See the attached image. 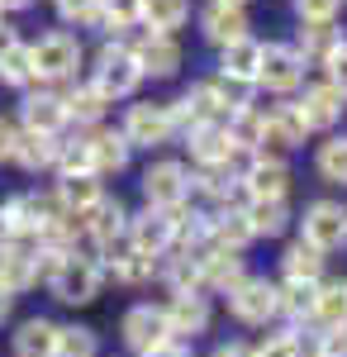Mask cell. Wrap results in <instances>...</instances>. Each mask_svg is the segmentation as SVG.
I'll return each mask as SVG.
<instances>
[{
	"label": "cell",
	"instance_id": "obj_1",
	"mask_svg": "<svg viewBox=\"0 0 347 357\" xmlns=\"http://www.w3.org/2000/svg\"><path fill=\"white\" fill-rule=\"evenodd\" d=\"M91 86L105 96L109 105L114 100H129L138 86H143V72H138V62H134V48L129 43H105L100 53H95V67H91Z\"/></svg>",
	"mask_w": 347,
	"mask_h": 357
},
{
	"label": "cell",
	"instance_id": "obj_2",
	"mask_svg": "<svg viewBox=\"0 0 347 357\" xmlns=\"http://www.w3.org/2000/svg\"><path fill=\"white\" fill-rule=\"evenodd\" d=\"M100 281H105V272H100L95 257L67 252L53 272H48V291H53L62 305H91L95 296H100Z\"/></svg>",
	"mask_w": 347,
	"mask_h": 357
},
{
	"label": "cell",
	"instance_id": "obj_3",
	"mask_svg": "<svg viewBox=\"0 0 347 357\" xmlns=\"http://www.w3.org/2000/svg\"><path fill=\"white\" fill-rule=\"evenodd\" d=\"M29 62H33V82H72L81 67V43L72 33H48L29 43Z\"/></svg>",
	"mask_w": 347,
	"mask_h": 357
},
{
	"label": "cell",
	"instance_id": "obj_4",
	"mask_svg": "<svg viewBox=\"0 0 347 357\" xmlns=\"http://www.w3.org/2000/svg\"><path fill=\"white\" fill-rule=\"evenodd\" d=\"M129 248L148 252V257H167L176 248V210H143V215H129Z\"/></svg>",
	"mask_w": 347,
	"mask_h": 357
},
{
	"label": "cell",
	"instance_id": "obj_5",
	"mask_svg": "<svg viewBox=\"0 0 347 357\" xmlns=\"http://www.w3.org/2000/svg\"><path fill=\"white\" fill-rule=\"evenodd\" d=\"M143 195H148L153 210H181L190 200V172L171 158H162L143 172Z\"/></svg>",
	"mask_w": 347,
	"mask_h": 357
},
{
	"label": "cell",
	"instance_id": "obj_6",
	"mask_svg": "<svg viewBox=\"0 0 347 357\" xmlns=\"http://www.w3.org/2000/svg\"><path fill=\"white\" fill-rule=\"evenodd\" d=\"M304 82V62L291 43H262V57H257V86H267L276 96H291Z\"/></svg>",
	"mask_w": 347,
	"mask_h": 357
},
{
	"label": "cell",
	"instance_id": "obj_7",
	"mask_svg": "<svg viewBox=\"0 0 347 357\" xmlns=\"http://www.w3.org/2000/svg\"><path fill=\"white\" fill-rule=\"evenodd\" d=\"M238 186L247 191V200H286L291 191V167L271 153H252V162L242 167Z\"/></svg>",
	"mask_w": 347,
	"mask_h": 357
},
{
	"label": "cell",
	"instance_id": "obj_8",
	"mask_svg": "<svg viewBox=\"0 0 347 357\" xmlns=\"http://www.w3.org/2000/svg\"><path fill=\"white\" fill-rule=\"evenodd\" d=\"M119 134L129 138V148H157V143L171 138V114L157 100H134L124 110V129Z\"/></svg>",
	"mask_w": 347,
	"mask_h": 357
},
{
	"label": "cell",
	"instance_id": "obj_9",
	"mask_svg": "<svg viewBox=\"0 0 347 357\" xmlns=\"http://www.w3.org/2000/svg\"><path fill=\"white\" fill-rule=\"evenodd\" d=\"M119 333H124V343L143 357L153 353V348H162V343H171V324H167L162 305H134V310L124 314Z\"/></svg>",
	"mask_w": 347,
	"mask_h": 357
},
{
	"label": "cell",
	"instance_id": "obj_10",
	"mask_svg": "<svg viewBox=\"0 0 347 357\" xmlns=\"http://www.w3.org/2000/svg\"><path fill=\"white\" fill-rule=\"evenodd\" d=\"M77 224H81V234H86L91 243L100 248V252H105V248L124 243V234H129V210H124L119 200L100 195V200H95V205H91V210H86Z\"/></svg>",
	"mask_w": 347,
	"mask_h": 357
},
{
	"label": "cell",
	"instance_id": "obj_11",
	"mask_svg": "<svg viewBox=\"0 0 347 357\" xmlns=\"http://www.w3.org/2000/svg\"><path fill=\"white\" fill-rule=\"evenodd\" d=\"M304 243L319 248V252H333L347 243V210L338 200H314L304 210Z\"/></svg>",
	"mask_w": 347,
	"mask_h": 357
},
{
	"label": "cell",
	"instance_id": "obj_12",
	"mask_svg": "<svg viewBox=\"0 0 347 357\" xmlns=\"http://www.w3.org/2000/svg\"><path fill=\"white\" fill-rule=\"evenodd\" d=\"M229 310L242 324H267L271 314H276V286H271L267 276H242L238 286L229 291Z\"/></svg>",
	"mask_w": 347,
	"mask_h": 357
},
{
	"label": "cell",
	"instance_id": "obj_13",
	"mask_svg": "<svg viewBox=\"0 0 347 357\" xmlns=\"http://www.w3.org/2000/svg\"><path fill=\"white\" fill-rule=\"evenodd\" d=\"M134 62H138V72H143V82H148V77H153V82H167V77L181 72V43H176L171 33H148L134 48Z\"/></svg>",
	"mask_w": 347,
	"mask_h": 357
},
{
	"label": "cell",
	"instance_id": "obj_14",
	"mask_svg": "<svg viewBox=\"0 0 347 357\" xmlns=\"http://www.w3.org/2000/svg\"><path fill=\"white\" fill-rule=\"evenodd\" d=\"M304 119H300V110L295 105H276L271 114H262V138H257V153H286V148H300L304 143Z\"/></svg>",
	"mask_w": 347,
	"mask_h": 357
},
{
	"label": "cell",
	"instance_id": "obj_15",
	"mask_svg": "<svg viewBox=\"0 0 347 357\" xmlns=\"http://www.w3.org/2000/svg\"><path fill=\"white\" fill-rule=\"evenodd\" d=\"M38 281V248L20 238V243H0V286L15 296V291H29Z\"/></svg>",
	"mask_w": 347,
	"mask_h": 357
},
{
	"label": "cell",
	"instance_id": "obj_16",
	"mask_svg": "<svg viewBox=\"0 0 347 357\" xmlns=\"http://www.w3.org/2000/svg\"><path fill=\"white\" fill-rule=\"evenodd\" d=\"M295 110H300V119H304L309 134H314V129H333V124L343 119V96H338L328 82L304 86V96L295 100Z\"/></svg>",
	"mask_w": 347,
	"mask_h": 357
},
{
	"label": "cell",
	"instance_id": "obj_17",
	"mask_svg": "<svg viewBox=\"0 0 347 357\" xmlns=\"http://www.w3.org/2000/svg\"><path fill=\"white\" fill-rule=\"evenodd\" d=\"M171 333H205L210 329V296L205 291H171V305H162Z\"/></svg>",
	"mask_w": 347,
	"mask_h": 357
},
{
	"label": "cell",
	"instance_id": "obj_18",
	"mask_svg": "<svg viewBox=\"0 0 347 357\" xmlns=\"http://www.w3.org/2000/svg\"><path fill=\"white\" fill-rule=\"evenodd\" d=\"M186 143H190V158L200 167H229L238 158V148H233V138H229L224 124H195L186 134Z\"/></svg>",
	"mask_w": 347,
	"mask_h": 357
},
{
	"label": "cell",
	"instance_id": "obj_19",
	"mask_svg": "<svg viewBox=\"0 0 347 357\" xmlns=\"http://www.w3.org/2000/svg\"><path fill=\"white\" fill-rule=\"evenodd\" d=\"M200 29H205V38H210L214 48H229V43H238V38H247V10H238V5H219V0H210V10L200 15Z\"/></svg>",
	"mask_w": 347,
	"mask_h": 357
},
{
	"label": "cell",
	"instance_id": "obj_20",
	"mask_svg": "<svg viewBox=\"0 0 347 357\" xmlns=\"http://www.w3.org/2000/svg\"><path fill=\"white\" fill-rule=\"evenodd\" d=\"M86 148H91V172H95V176L124 172V167H129V158H134L129 138L119 134V129H95V134L86 138Z\"/></svg>",
	"mask_w": 347,
	"mask_h": 357
},
{
	"label": "cell",
	"instance_id": "obj_21",
	"mask_svg": "<svg viewBox=\"0 0 347 357\" xmlns=\"http://www.w3.org/2000/svg\"><path fill=\"white\" fill-rule=\"evenodd\" d=\"M20 119H24L29 134H57V129L67 124V114H62V96H57V91H24Z\"/></svg>",
	"mask_w": 347,
	"mask_h": 357
},
{
	"label": "cell",
	"instance_id": "obj_22",
	"mask_svg": "<svg viewBox=\"0 0 347 357\" xmlns=\"http://www.w3.org/2000/svg\"><path fill=\"white\" fill-rule=\"evenodd\" d=\"M100 272H114V281H124V286H143L148 276L157 272V257L129 248V238H124V243L105 248V267H100Z\"/></svg>",
	"mask_w": 347,
	"mask_h": 357
},
{
	"label": "cell",
	"instance_id": "obj_23",
	"mask_svg": "<svg viewBox=\"0 0 347 357\" xmlns=\"http://www.w3.org/2000/svg\"><path fill=\"white\" fill-rule=\"evenodd\" d=\"M100 176H91V172H81V176H57V191H53V200L72 215V220H81L95 200H100Z\"/></svg>",
	"mask_w": 347,
	"mask_h": 357
},
{
	"label": "cell",
	"instance_id": "obj_24",
	"mask_svg": "<svg viewBox=\"0 0 347 357\" xmlns=\"http://www.w3.org/2000/svg\"><path fill=\"white\" fill-rule=\"evenodd\" d=\"M257 57H262V43L257 38H238V43L219 48V77L257 86Z\"/></svg>",
	"mask_w": 347,
	"mask_h": 357
},
{
	"label": "cell",
	"instance_id": "obj_25",
	"mask_svg": "<svg viewBox=\"0 0 347 357\" xmlns=\"http://www.w3.org/2000/svg\"><path fill=\"white\" fill-rule=\"evenodd\" d=\"M57 158V134H29L20 129L15 143H10V162H20L24 172H43V167H53Z\"/></svg>",
	"mask_w": 347,
	"mask_h": 357
},
{
	"label": "cell",
	"instance_id": "obj_26",
	"mask_svg": "<svg viewBox=\"0 0 347 357\" xmlns=\"http://www.w3.org/2000/svg\"><path fill=\"white\" fill-rule=\"evenodd\" d=\"M210 238H214V248H224V252H242V248L252 243V229H247L242 205H224L219 215H210Z\"/></svg>",
	"mask_w": 347,
	"mask_h": 357
},
{
	"label": "cell",
	"instance_id": "obj_27",
	"mask_svg": "<svg viewBox=\"0 0 347 357\" xmlns=\"http://www.w3.org/2000/svg\"><path fill=\"white\" fill-rule=\"evenodd\" d=\"M242 276H247V272H242V257H238V252H224V248H214L210 257L200 262V291L210 286V291H219V296H229V291L238 286Z\"/></svg>",
	"mask_w": 347,
	"mask_h": 357
},
{
	"label": "cell",
	"instance_id": "obj_28",
	"mask_svg": "<svg viewBox=\"0 0 347 357\" xmlns=\"http://www.w3.org/2000/svg\"><path fill=\"white\" fill-rule=\"evenodd\" d=\"M190 20V0H138V24L148 33H176Z\"/></svg>",
	"mask_w": 347,
	"mask_h": 357
},
{
	"label": "cell",
	"instance_id": "obj_29",
	"mask_svg": "<svg viewBox=\"0 0 347 357\" xmlns=\"http://www.w3.org/2000/svg\"><path fill=\"white\" fill-rule=\"evenodd\" d=\"M57 333L62 324L53 319H24L15 333V357H57Z\"/></svg>",
	"mask_w": 347,
	"mask_h": 357
},
{
	"label": "cell",
	"instance_id": "obj_30",
	"mask_svg": "<svg viewBox=\"0 0 347 357\" xmlns=\"http://www.w3.org/2000/svg\"><path fill=\"white\" fill-rule=\"evenodd\" d=\"M109 110V100L95 91V86H72L67 96H62V114H67V124H100Z\"/></svg>",
	"mask_w": 347,
	"mask_h": 357
},
{
	"label": "cell",
	"instance_id": "obj_31",
	"mask_svg": "<svg viewBox=\"0 0 347 357\" xmlns=\"http://www.w3.org/2000/svg\"><path fill=\"white\" fill-rule=\"evenodd\" d=\"M242 215H247L252 238H276V234H286V224H291L286 200H247V205H242Z\"/></svg>",
	"mask_w": 347,
	"mask_h": 357
},
{
	"label": "cell",
	"instance_id": "obj_32",
	"mask_svg": "<svg viewBox=\"0 0 347 357\" xmlns=\"http://www.w3.org/2000/svg\"><path fill=\"white\" fill-rule=\"evenodd\" d=\"M281 272H286V281H300V286H319V276H323V252H319V248H309L304 238H300V243L286 248V257H281Z\"/></svg>",
	"mask_w": 347,
	"mask_h": 357
},
{
	"label": "cell",
	"instance_id": "obj_33",
	"mask_svg": "<svg viewBox=\"0 0 347 357\" xmlns=\"http://www.w3.org/2000/svg\"><path fill=\"white\" fill-rule=\"evenodd\" d=\"M314 324L319 329H347V281H323L314 296Z\"/></svg>",
	"mask_w": 347,
	"mask_h": 357
},
{
	"label": "cell",
	"instance_id": "obj_34",
	"mask_svg": "<svg viewBox=\"0 0 347 357\" xmlns=\"http://www.w3.org/2000/svg\"><path fill=\"white\" fill-rule=\"evenodd\" d=\"M338 43H343V33H338L333 24H304L300 29V43H291V48L300 53V62H319L323 67V57L333 53Z\"/></svg>",
	"mask_w": 347,
	"mask_h": 357
},
{
	"label": "cell",
	"instance_id": "obj_35",
	"mask_svg": "<svg viewBox=\"0 0 347 357\" xmlns=\"http://www.w3.org/2000/svg\"><path fill=\"white\" fill-rule=\"evenodd\" d=\"M314 296H319V286L286 281V291H276V314H291L295 324H314Z\"/></svg>",
	"mask_w": 347,
	"mask_h": 357
},
{
	"label": "cell",
	"instance_id": "obj_36",
	"mask_svg": "<svg viewBox=\"0 0 347 357\" xmlns=\"http://www.w3.org/2000/svg\"><path fill=\"white\" fill-rule=\"evenodd\" d=\"M186 105L195 110V124H229V110H224V100H219L214 82H195L186 91Z\"/></svg>",
	"mask_w": 347,
	"mask_h": 357
},
{
	"label": "cell",
	"instance_id": "obj_37",
	"mask_svg": "<svg viewBox=\"0 0 347 357\" xmlns=\"http://www.w3.org/2000/svg\"><path fill=\"white\" fill-rule=\"evenodd\" d=\"M319 176L333 186H347V134H333L319 143Z\"/></svg>",
	"mask_w": 347,
	"mask_h": 357
},
{
	"label": "cell",
	"instance_id": "obj_38",
	"mask_svg": "<svg viewBox=\"0 0 347 357\" xmlns=\"http://www.w3.org/2000/svg\"><path fill=\"white\" fill-rule=\"evenodd\" d=\"M190 191H205V195H214V200L229 205L242 186H238V176H233L229 167H200V176H190Z\"/></svg>",
	"mask_w": 347,
	"mask_h": 357
},
{
	"label": "cell",
	"instance_id": "obj_39",
	"mask_svg": "<svg viewBox=\"0 0 347 357\" xmlns=\"http://www.w3.org/2000/svg\"><path fill=\"white\" fill-rule=\"evenodd\" d=\"M0 82L15 91H33V62H29V43H15L0 57Z\"/></svg>",
	"mask_w": 347,
	"mask_h": 357
},
{
	"label": "cell",
	"instance_id": "obj_40",
	"mask_svg": "<svg viewBox=\"0 0 347 357\" xmlns=\"http://www.w3.org/2000/svg\"><path fill=\"white\" fill-rule=\"evenodd\" d=\"M53 167H57V176H81V172H91V148H86V138H57V158H53ZM95 176V172H91Z\"/></svg>",
	"mask_w": 347,
	"mask_h": 357
},
{
	"label": "cell",
	"instance_id": "obj_41",
	"mask_svg": "<svg viewBox=\"0 0 347 357\" xmlns=\"http://www.w3.org/2000/svg\"><path fill=\"white\" fill-rule=\"evenodd\" d=\"M95 24L105 33H124L138 24V0H100V20Z\"/></svg>",
	"mask_w": 347,
	"mask_h": 357
},
{
	"label": "cell",
	"instance_id": "obj_42",
	"mask_svg": "<svg viewBox=\"0 0 347 357\" xmlns=\"http://www.w3.org/2000/svg\"><path fill=\"white\" fill-rule=\"evenodd\" d=\"M214 91H219L224 110L238 114V110H252V91H257V86H247V82H229V77H214Z\"/></svg>",
	"mask_w": 347,
	"mask_h": 357
},
{
	"label": "cell",
	"instance_id": "obj_43",
	"mask_svg": "<svg viewBox=\"0 0 347 357\" xmlns=\"http://www.w3.org/2000/svg\"><path fill=\"white\" fill-rule=\"evenodd\" d=\"M57 357H95V333L91 329H62L57 333Z\"/></svg>",
	"mask_w": 347,
	"mask_h": 357
},
{
	"label": "cell",
	"instance_id": "obj_44",
	"mask_svg": "<svg viewBox=\"0 0 347 357\" xmlns=\"http://www.w3.org/2000/svg\"><path fill=\"white\" fill-rule=\"evenodd\" d=\"M20 238H29L24 234V205H20V195H10L0 205V243H20Z\"/></svg>",
	"mask_w": 347,
	"mask_h": 357
},
{
	"label": "cell",
	"instance_id": "obj_45",
	"mask_svg": "<svg viewBox=\"0 0 347 357\" xmlns=\"http://www.w3.org/2000/svg\"><path fill=\"white\" fill-rule=\"evenodd\" d=\"M57 20L62 24H77V29L95 24L100 20V0H57Z\"/></svg>",
	"mask_w": 347,
	"mask_h": 357
},
{
	"label": "cell",
	"instance_id": "obj_46",
	"mask_svg": "<svg viewBox=\"0 0 347 357\" xmlns=\"http://www.w3.org/2000/svg\"><path fill=\"white\" fill-rule=\"evenodd\" d=\"M338 10H343V0H295L300 24H333Z\"/></svg>",
	"mask_w": 347,
	"mask_h": 357
},
{
	"label": "cell",
	"instance_id": "obj_47",
	"mask_svg": "<svg viewBox=\"0 0 347 357\" xmlns=\"http://www.w3.org/2000/svg\"><path fill=\"white\" fill-rule=\"evenodd\" d=\"M252 357H304V348L295 333H271L262 338V348H252Z\"/></svg>",
	"mask_w": 347,
	"mask_h": 357
},
{
	"label": "cell",
	"instance_id": "obj_48",
	"mask_svg": "<svg viewBox=\"0 0 347 357\" xmlns=\"http://www.w3.org/2000/svg\"><path fill=\"white\" fill-rule=\"evenodd\" d=\"M323 72H328V86L347 100V43H338L333 53L323 57Z\"/></svg>",
	"mask_w": 347,
	"mask_h": 357
},
{
	"label": "cell",
	"instance_id": "obj_49",
	"mask_svg": "<svg viewBox=\"0 0 347 357\" xmlns=\"http://www.w3.org/2000/svg\"><path fill=\"white\" fill-rule=\"evenodd\" d=\"M314 357H347V329H323Z\"/></svg>",
	"mask_w": 347,
	"mask_h": 357
},
{
	"label": "cell",
	"instance_id": "obj_50",
	"mask_svg": "<svg viewBox=\"0 0 347 357\" xmlns=\"http://www.w3.org/2000/svg\"><path fill=\"white\" fill-rule=\"evenodd\" d=\"M10 143H15V124H10V119H0V162L10 158Z\"/></svg>",
	"mask_w": 347,
	"mask_h": 357
},
{
	"label": "cell",
	"instance_id": "obj_51",
	"mask_svg": "<svg viewBox=\"0 0 347 357\" xmlns=\"http://www.w3.org/2000/svg\"><path fill=\"white\" fill-rule=\"evenodd\" d=\"M148 357H190V348H181V343L171 338V343H162V348H153Z\"/></svg>",
	"mask_w": 347,
	"mask_h": 357
},
{
	"label": "cell",
	"instance_id": "obj_52",
	"mask_svg": "<svg viewBox=\"0 0 347 357\" xmlns=\"http://www.w3.org/2000/svg\"><path fill=\"white\" fill-rule=\"evenodd\" d=\"M15 43H20V33H15V29H10V24H5V20H0V57L10 53Z\"/></svg>",
	"mask_w": 347,
	"mask_h": 357
},
{
	"label": "cell",
	"instance_id": "obj_53",
	"mask_svg": "<svg viewBox=\"0 0 347 357\" xmlns=\"http://www.w3.org/2000/svg\"><path fill=\"white\" fill-rule=\"evenodd\" d=\"M214 357H252V348H247V343H224Z\"/></svg>",
	"mask_w": 347,
	"mask_h": 357
},
{
	"label": "cell",
	"instance_id": "obj_54",
	"mask_svg": "<svg viewBox=\"0 0 347 357\" xmlns=\"http://www.w3.org/2000/svg\"><path fill=\"white\" fill-rule=\"evenodd\" d=\"M10 310H15V296H10V291H5V286H0V324H5V319H10Z\"/></svg>",
	"mask_w": 347,
	"mask_h": 357
},
{
	"label": "cell",
	"instance_id": "obj_55",
	"mask_svg": "<svg viewBox=\"0 0 347 357\" xmlns=\"http://www.w3.org/2000/svg\"><path fill=\"white\" fill-rule=\"evenodd\" d=\"M33 0H0V10H29Z\"/></svg>",
	"mask_w": 347,
	"mask_h": 357
},
{
	"label": "cell",
	"instance_id": "obj_56",
	"mask_svg": "<svg viewBox=\"0 0 347 357\" xmlns=\"http://www.w3.org/2000/svg\"><path fill=\"white\" fill-rule=\"evenodd\" d=\"M219 5H238V10H242V5H247V0H219Z\"/></svg>",
	"mask_w": 347,
	"mask_h": 357
}]
</instances>
